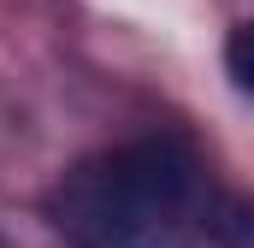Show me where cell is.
<instances>
[{
    "label": "cell",
    "mask_w": 254,
    "mask_h": 248,
    "mask_svg": "<svg viewBox=\"0 0 254 248\" xmlns=\"http://www.w3.org/2000/svg\"><path fill=\"white\" fill-rule=\"evenodd\" d=\"M54 219L71 248H201L207 184L178 142H130L65 178Z\"/></svg>",
    "instance_id": "6da1fadb"
},
{
    "label": "cell",
    "mask_w": 254,
    "mask_h": 248,
    "mask_svg": "<svg viewBox=\"0 0 254 248\" xmlns=\"http://www.w3.org/2000/svg\"><path fill=\"white\" fill-rule=\"evenodd\" d=\"M225 71H231L237 89H249V95H254V18L231 30V42H225Z\"/></svg>",
    "instance_id": "7a4b0ae2"
}]
</instances>
